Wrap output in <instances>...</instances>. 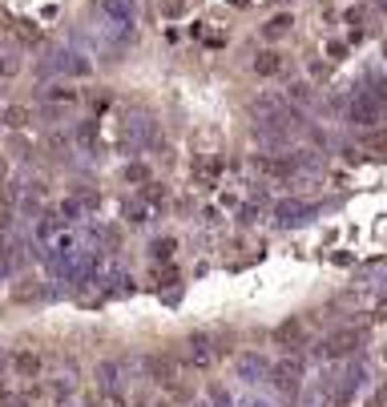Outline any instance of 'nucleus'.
<instances>
[{
  "label": "nucleus",
  "instance_id": "ddd939ff",
  "mask_svg": "<svg viewBox=\"0 0 387 407\" xmlns=\"http://www.w3.org/2000/svg\"><path fill=\"white\" fill-rule=\"evenodd\" d=\"M97 387L105 395H121V367L117 363H101L97 367Z\"/></svg>",
  "mask_w": 387,
  "mask_h": 407
},
{
  "label": "nucleus",
  "instance_id": "c9c22d12",
  "mask_svg": "<svg viewBox=\"0 0 387 407\" xmlns=\"http://www.w3.org/2000/svg\"><path fill=\"white\" fill-rule=\"evenodd\" d=\"M174 278H177V270H158V282H161V287H165V282H174Z\"/></svg>",
  "mask_w": 387,
  "mask_h": 407
},
{
  "label": "nucleus",
  "instance_id": "4468645a",
  "mask_svg": "<svg viewBox=\"0 0 387 407\" xmlns=\"http://www.w3.org/2000/svg\"><path fill=\"white\" fill-rule=\"evenodd\" d=\"M41 367H45V363H41V355H36V351H20V355H13V371L20 375V379H36V375H41Z\"/></svg>",
  "mask_w": 387,
  "mask_h": 407
},
{
  "label": "nucleus",
  "instance_id": "6ab92c4d",
  "mask_svg": "<svg viewBox=\"0 0 387 407\" xmlns=\"http://www.w3.org/2000/svg\"><path fill=\"white\" fill-rule=\"evenodd\" d=\"M367 93L379 105H387V77H379V73H367Z\"/></svg>",
  "mask_w": 387,
  "mask_h": 407
},
{
  "label": "nucleus",
  "instance_id": "20e7f679",
  "mask_svg": "<svg viewBox=\"0 0 387 407\" xmlns=\"http://www.w3.org/2000/svg\"><path fill=\"white\" fill-rule=\"evenodd\" d=\"M274 347H283L287 355H299V351L306 347V323L303 319L290 315V319H283V323L274 326Z\"/></svg>",
  "mask_w": 387,
  "mask_h": 407
},
{
  "label": "nucleus",
  "instance_id": "9d476101",
  "mask_svg": "<svg viewBox=\"0 0 387 407\" xmlns=\"http://www.w3.org/2000/svg\"><path fill=\"white\" fill-rule=\"evenodd\" d=\"M101 13H105L113 25H125V29L137 25V4H133V0H101Z\"/></svg>",
  "mask_w": 387,
  "mask_h": 407
},
{
  "label": "nucleus",
  "instance_id": "4c0bfd02",
  "mask_svg": "<svg viewBox=\"0 0 387 407\" xmlns=\"http://www.w3.org/2000/svg\"><path fill=\"white\" fill-rule=\"evenodd\" d=\"M238 407H271V403H266V399H242Z\"/></svg>",
  "mask_w": 387,
  "mask_h": 407
},
{
  "label": "nucleus",
  "instance_id": "1a4fd4ad",
  "mask_svg": "<svg viewBox=\"0 0 387 407\" xmlns=\"http://www.w3.org/2000/svg\"><path fill=\"white\" fill-rule=\"evenodd\" d=\"M363 383H367V363H363V359H351V367H347V375H343V387L335 391L339 403L347 407L355 399V391L363 387Z\"/></svg>",
  "mask_w": 387,
  "mask_h": 407
},
{
  "label": "nucleus",
  "instance_id": "b1692460",
  "mask_svg": "<svg viewBox=\"0 0 387 407\" xmlns=\"http://www.w3.org/2000/svg\"><path fill=\"white\" fill-rule=\"evenodd\" d=\"M125 181H133V186H145V181H149V165H142V162L125 165Z\"/></svg>",
  "mask_w": 387,
  "mask_h": 407
},
{
  "label": "nucleus",
  "instance_id": "5701e85b",
  "mask_svg": "<svg viewBox=\"0 0 387 407\" xmlns=\"http://www.w3.org/2000/svg\"><path fill=\"white\" fill-rule=\"evenodd\" d=\"M45 97L48 101H64V105H69V101H77V89H69V85H48Z\"/></svg>",
  "mask_w": 387,
  "mask_h": 407
},
{
  "label": "nucleus",
  "instance_id": "f3484780",
  "mask_svg": "<svg viewBox=\"0 0 387 407\" xmlns=\"http://www.w3.org/2000/svg\"><path fill=\"white\" fill-rule=\"evenodd\" d=\"M290 25H294V20H290L287 13H278V17H271V20H266V25H262V36H271V41H274V36L290 33Z\"/></svg>",
  "mask_w": 387,
  "mask_h": 407
},
{
  "label": "nucleus",
  "instance_id": "473e14b6",
  "mask_svg": "<svg viewBox=\"0 0 387 407\" xmlns=\"http://www.w3.org/2000/svg\"><path fill=\"white\" fill-rule=\"evenodd\" d=\"M327 57H331V61H343V57H347V45L331 41V45H327Z\"/></svg>",
  "mask_w": 387,
  "mask_h": 407
},
{
  "label": "nucleus",
  "instance_id": "f8f14e48",
  "mask_svg": "<svg viewBox=\"0 0 387 407\" xmlns=\"http://www.w3.org/2000/svg\"><path fill=\"white\" fill-rule=\"evenodd\" d=\"M303 218H311V206L294 202V198H287V202L274 206V222H278V226H294V222H303Z\"/></svg>",
  "mask_w": 387,
  "mask_h": 407
},
{
  "label": "nucleus",
  "instance_id": "f704fd0d",
  "mask_svg": "<svg viewBox=\"0 0 387 407\" xmlns=\"http://www.w3.org/2000/svg\"><path fill=\"white\" fill-rule=\"evenodd\" d=\"M363 13H367V8H363V4H355L351 13H347V20H351V25H355V20H363Z\"/></svg>",
  "mask_w": 387,
  "mask_h": 407
},
{
  "label": "nucleus",
  "instance_id": "f257e3e1",
  "mask_svg": "<svg viewBox=\"0 0 387 407\" xmlns=\"http://www.w3.org/2000/svg\"><path fill=\"white\" fill-rule=\"evenodd\" d=\"M367 343H371L367 326H343V331H335L331 339L322 343V355L327 359H355Z\"/></svg>",
  "mask_w": 387,
  "mask_h": 407
},
{
  "label": "nucleus",
  "instance_id": "aec40b11",
  "mask_svg": "<svg viewBox=\"0 0 387 407\" xmlns=\"http://www.w3.org/2000/svg\"><path fill=\"white\" fill-rule=\"evenodd\" d=\"M4 121H8L13 130H20V125H29L32 121V113L25 109V105H8V109H4Z\"/></svg>",
  "mask_w": 387,
  "mask_h": 407
},
{
  "label": "nucleus",
  "instance_id": "72a5a7b5",
  "mask_svg": "<svg viewBox=\"0 0 387 407\" xmlns=\"http://www.w3.org/2000/svg\"><path fill=\"white\" fill-rule=\"evenodd\" d=\"M69 391H73V383H69V379H57V383H53V395H61V399L69 395Z\"/></svg>",
  "mask_w": 387,
  "mask_h": 407
},
{
  "label": "nucleus",
  "instance_id": "37998d69",
  "mask_svg": "<svg viewBox=\"0 0 387 407\" xmlns=\"http://www.w3.org/2000/svg\"><path fill=\"white\" fill-rule=\"evenodd\" d=\"M230 4H246V0H230Z\"/></svg>",
  "mask_w": 387,
  "mask_h": 407
},
{
  "label": "nucleus",
  "instance_id": "6e6552de",
  "mask_svg": "<svg viewBox=\"0 0 387 407\" xmlns=\"http://www.w3.org/2000/svg\"><path fill=\"white\" fill-rule=\"evenodd\" d=\"M186 363L198 367V371H206L210 363H214V343H210V335L194 331L190 339H186Z\"/></svg>",
  "mask_w": 387,
  "mask_h": 407
},
{
  "label": "nucleus",
  "instance_id": "ea45409f",
  "mask_svg": "<svg viewBox=\"0 0 387 407\" xmlns=\"http://www.w3.org/2000/svg\"><path fill=\"white\" fill-rule=\"evenodd\" d=\"M322 407H343V403H339V395H331V399H327Z\"/></svg>",
  "mask_w": 387,
  "mask_h": 407
},
{
  "label": "nucleus",
  "instance_id": "79ce46f5",
  "mask_svg": "<svg viewBox=\"0 0 387 407\" xmlns=\"http://www.w3.org/2000/svg\"><path fill=\"white\" fill-rule=\"evenodd\" d=\"M4 174H8V165H4V158H0V178H4Z\"/></svg>",
  "mask_w": 387,
  "mask_h": 407
},
{
  "label": "nucleus",
  "instance_id": "4be33fe9",
  "mask_svg": "<svg viewBox=\"0 0 387 407\" xmlns=\"http://www.w3.org/2000/svg\"><path fill=\"white\" fill-rule=\"evenodd\" d=\"M77 142L85 149H97V121H81V130H77Z\"/></svg>",
  "mask_w": 387,
  "mask_h": 407
},
{
  "label": "nucleus",
  "instance_id": "bb28decb",
  "mask_svg": "<svg viewBox=\"0 0 387 407\" xmlns=\"http://www.w3.org/2000/svg\"><path fill=\"white\" fill-rule=\"evenodd\" d=\"M142 198L149 202V206H158V202H165V186H158V181H145Z\"/></svg>",
  "mask_w": 387,
  "mask_h": 407
},
{
  "label": "nucleus",
  "instance_id": "a211bd4d",
  "mask_svg": "<svg viewBox=\"0 0 387 407\" xmlns=\"http://www.w3.org/2000/svg\"><path fill=\"white\" fill-rule=\"evenodd\" d=\"M125 218H129V222H149V202H145V198L125 202Z\"/></svg>",
  "mask_w": 387,
  "mask_h": 407
},
{
  "label": "nucleus",
  "instance_id": "dca6fc26",
  "mask_svg": "<svg viewBox=\"0 0 387 407\" xmlns=\"http://www.w3.org/2000/svg\"><path fill=\"white\" fill-rule=\"evenodd\" d=\"M278 69H283V57H278V53H258V61H254V73L258 77H274V73H278Z\"/></svg>",
  "mask_w": 387,
  "mask_h": 407
},
{
  "label": "nucleus",
  "instance_id": "e433bc0d",
  "mask_svg": "<svg viewBox=\"0 0 387 407\" xmlns=\"http://www.w3.org/2000/svg\"><path fill=\"white\" fill-rule=\"evenodd\" d=\"M8 73H16V61H0V77H8Z\"/></svg>",
  "mask_w": 387,
  "mask_h": 407
},
{
  "label": "nucleus",
  "instance_id": "f03ea898",
  "mask_svg": "<svg viewBox=\"0 0 387 407\" xmlns=\"http://www.w3.org/2000/svg\"><path fill=\"white\" fill-rule=\"evenodd\" d=\"M303 379H306V363L299 355H287L278 363H271V379L266 383H274V391H283L287 399H294L299 387H303Z\"/></svg>",
  "mask_w": 387,
  "mask_h": 407
},
{
  "label": "nucleus",
  "instance_id": "0eeeda50",
  "mask_svg": "<svg viewBox=\"0 0 387 407\" xmlns=\"http://www.w3.org/2000/svg\"><path fill=\"white\" fill-rule=\"evenodd\" d=\"M234 371H238L242 383H266L271 379V359L258 355V351H246V355L234 359Z\"/></svg>",
  "mask_w": 387,
  "mask_h": 407
},
{
  "label": "nucleus",
  "instance_id": "9b49d317",
  "mask_svg": "<svg viewBox=\"0 0 387 407\" xmlns=\"http://www.w3.org/2000/svg\"><path fill=\"white\" fill-rule=\"evenodd\" d=\"M53 69L57 73H73V77H89L93 73V65L81 53H53Z\"/></svg>",
  "mask_w": 387,
  "mask_h": 407
},
{
  "label": "nucleus",
  "instance_id": "423d86ee",
  "mask_svg": "<svg viewBox=\"0 0 387 407\" xmlns=\"http://www.w3.org/2000/svg\"><path fill=\"white\" fill-rule=\"evenodd\" d=\"M142 371L158 383V387H177V359L174 355H145L142 359Z\"/></svg>",
  "mask_w": 387,
  "mask_h": 407
},
{
  "label": "nucleus",
  "instance_id": "412c9836",
  "mask_svg": "<svg viewBox=\"0 0 387 407\" xmlns=\"http://www.w3.org/2000/svg\"><path fill=\"white\" fill-rule=\"evenodd\" d=\"M174 250H177V242H174V238H158V242L149 246V254H154L158 262H170V258H174Z\"/></svg>",
  "mask_w": 387,
  "mask_h": 407
},
{
  "label": "nucleus",
  "instance_id": "393cba45",
  "mask_svg": "<svg viewBox=\"0 0 387 407\" xmlns=\"http://www.w3.org/2000/svg\"><path fill=\"white\" fill-rule=\"evenodd\" d=\"M81 210H85V202H81V198H64V202H61V218H64V222L81 218Z\"/></svg>",
  "mask_w": 387,
  "mask_h": 407
},
{
  "label": "nucleus",
  "instance_id": "c85d7f7f",
  "mask_svg": "<svg viewBox=\"0 0 387 407\" xmlns=\"http://www.w3.org/2000/svg\"><path fill=\"white\" fill-rule=\"evenodd\" d=\"M290 101H299V105L311 101V85H290Z\"/></svg>",
  "mask_w": 387,
  "mask_h": 407
},
{
  "label": "nucleus",
  "instance_id": "c03bdc74",
  "mask_svg": "<svg viewBox=\"0 0 387 407\" xmlns=\"http://www.w3.org/2000/svg\"><path fill=\"white\" fill-rule=\"evenodd\" d=\"M379 4H387V0H379Z\"/></svg>",
  "mask_w": 387,
  "mask_h": 407
},
{
  "label": "nucleus",
  "instance_id": "2f4dec72",
  "mask_svg": "<svg viewBox=\"0 0 387 407\" xmlns=\"http://www.w3.org/2000/svg\"><path fill=\"white\" fill-rule=\"evenodd\" d=\"M16 33L25 36V41H36V36H41V33H36V29L29 25V20H16Z\"/></svg>",
  "mask_w": 387,
  "mask_h": 407
},
{
  "label": "nucleus",
  "instance_id": "7ed1b4c3",
  "mask_svg": "<svg viewBox=\"0 0 387 407\" xmlns=\"http://www.w3.org/2000/svg\"><path fill=\"white\" fill-rule=\"evenodd\" d=\"M343 109H347V121L359 125V130H375V125H379V117H383V105L371 97L367 89H363V93H351Z\"/></svg>",
  "mask_w": 387,
  "mask_h": 407
},
{
  "label": "nucleus",
  "instance_id": "a878e982",
  "mask_svg": "<svg viewBox=\"0 0 387 407\" xmlns=\"http://www.w3.org/2000/svg\"><path fill=\"white\" fill-rule=\"evenodd\" d=\"M0 407H32V399L25 391H20V395H16V391H0Z\"/></svg>",
  "mask_w": 387,
  "mask_h": 407
},
{
  "label": "nucleus",
  "instance_id": "39448f33",
  "mask_svg": "<svg viewBox=\"0 0 387 407\" xmlns=\"http://www.w3.org/2000/svg\"><path fill=\"white\" fill-rule=\"evenodd\" d=\"M158 137V125H154V117H129L125 130H121V149H145L149 142Z\"/></svg>",
  "mask_w": 387,
  "mask_h": 407
},
{
  "label": "nucleus",
  "instance_id": "58836bf2",
  "mask_svg": "<svg viewBox=\"0 0 387 407\" xmlns=\"http://www.w3.org/2000/svg\"><path fill=\"white\" fill-rule=\"evenodd\" d=\"M8 367H13V359H8V355H4V351H0V375L8 371Z\"/></svg>",
  "mask_w": 387,
  "mask_h": 407
},
{
  "label": "nucleus",
  "instance_id": "a19ab883",
  "mask_svg": "<svg viewBox=\"0 0 387 407\" xmlns=\"http://www.w3.org/2000/svg\"><path fill=\"white\" fill-rule=\"evenodd\" d=\"M4 226H8V214H0V230H4Z\"/></svg>",
  "mask_w": 387,
  "mask_h": 407
},
{
  "label": "nucleus",
  "instance_id": "a18cd8bd",
  "mask_svg": "<svg viewBox=\"0 0 387 407\" xmlns=\"http://www.w3.org/2000/svg\"><path fill=\"white\" fill-rule=\"evenodd\" d=\"M61 407H69V403H61Z\"/></svg>",
  "mask_w": 387,
  "mask_h": 407
},
{
  "label": "nucleus",
  "instance_id": "7c9ffc66",
  "mask_svg": "<svg viewBox=\"0 0 387 407\" xmlns=\"http://www.w3.org/2000/svg\"><path fill=\"white\" fill-rule=\"evenodd\" d=\"M367 149H379V158H387V137H383V133L367 137Z\"/></svg>",
  "mask_w": 387,
  "mask_h": 407
},
{
  "label": "nucleus",
  "instance_id": "2eb2a0df",
  "mask_svg": "<svg viewBox=\"0 0 387 407\" xmlns=\"http://www.w3.org/2000/svg\"><path fill=\"white\" fill-rule=\"evenodd\" d=\"M45 294H48L45 282H36V278H20V282L13 287V298H16V303H41Z\"/></svg>",
  "mask_w": 387,
  "mask_h": 407
},
{
  "label": "nucleus",
  "instance_id": "cd10ccee",
  "mask_svg": "<svg viewBox=\"0 0 387 407\" xmlns=\"http://www.w3.org/2000/svg\"><path fill=\"white\" fill-rule=\"evenodd\" d=\"M210 403H214V407H238L234 399H230V391H226V387H218V383L210 387Z\"/></svg>",
  "mask_w": 387,
  "mask_h": 407
},
{
  "label": "nucleus",
  "instance_id": "c756f323",
  "mask_svg": "<svg viewBox=\"0 0 387 407\" xmlns=\"http://www.w3.org/2000/svg\"><path fill=\"white\" fill-rule=\"evenodd\" d=\"M238 222H246V226H250V222H258V210L250 206V202H246V206H238Z\"/></svg>",
  "mask_w": 387,
  "mask_h": 407
}]
</instances>
